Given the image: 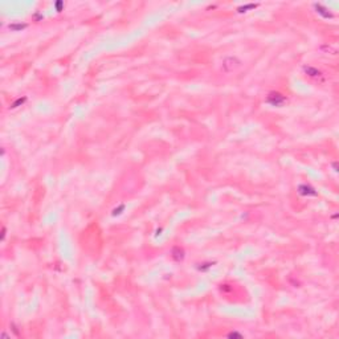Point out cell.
I'll use <instances>...</instances> for the list:
<instances>
[{"label":"cell","instance_id":"obj_1","mask_svg":"<svg viewBox=\"0 0 339 339\" xmlns=\"http://www.w3.org/2000/svg\"><path fill=\"white\" fill-rule=\"evenodd\" d=\"M237 66H240V61L236 57H227L223 61V69L225 72H232Z\"/></svg>","mask_w":339,"mask_h":339},{"label":"cell","instance_id":"obj_2","mask_svg":"<svg viewBox=\"0 0 339 339\" xmlns=\"http://www.w3.org/2000/svg\"><path fill=\"white\" fill-rule=\"evenodd\" d=\"M266 101L270 105H273V106H281L283 102H285V97L281 96L280 93H270Z\"/></svg>","mask_w":339,"mask_h":339},{"label":"cell","instance_id":"obj_3","mask_svg":"<svg viewBox=\"0 0 339 339\" xmlns=\"http://www.w3.org/2000/svg\"><path fill=\"white\" fill-rule=\"evenodd\" d=\"M172 257H174L176 261L183 260V257H184L183 249H180V248H174V250H172Z\"/></svg>","mask_w":339,"mask_h":339},{"label":"cell","instance_id":"obj_4","mask_svg":"<svg viewBox=\"0 0 339 339\" xmlns=\"http://www.w3.org/2000/svg\"><path fill=\"white\" fill-rule=\"evenodd\" d=\"M300 192L302 195H315L314 189L310 188V187H307V185H301V187H300Z\"/></svg>","mask_w":339,"mask_h":339},{"label":"cell","instance_id":"obj_5","mask_svg":"<svg viewBox=\"0 0 339 339\" xmlns=\"http://www.w3.org/2000/svg\"><path fill=\"white\" fill-rule=\"evenodd\" d=\"M306 73H309V76H311V77H315V76H319L320 73L319 70H317V69H313V68H305Z\"/></svg>","mask_w":339,"mask_h":339},{"label":"cell","instance_id":"obj_6","mask_svg":"<svg viewBox=\"0 0 339 339\" xmlns=\"http://www.w3.org/2000/svg\"><path fill=\"white\" fill-rule=\"evenodd\" d=\"M25 101V98H23V100H17L16 102H15V103L12 105V107H17V105H20V103H23V102Z\"/></svg>","mask_w":339,"mask_h":339},{"label":"cell","instance_id":"obj_7","mask_svg":"<svg viewBox=\"0 0 339 339\" xmlns=\"http://www.w3.org/2000/svg\"><path fill=\"white\" fill-rule=\"evenodd\" d=\"M229 337H241V335H240V334H236V333H232V334H229Z\"/></svg>","mask_w":339,"mask_h":339}]
</instances>
